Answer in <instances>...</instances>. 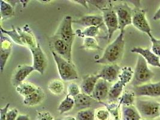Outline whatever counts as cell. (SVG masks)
Masks as SVG:
<instances>
[{"mask_svg": "<svg viewBox=\"0 0 160 120\" xmlns=\"http://www.w3.org/2000/svg\"><path fill=\"white\" fill-rule=\"evenodd\" d=\"M124 35L125 32H120L116 39L106 48L102 57L95 60V62L106 65L117 64L124 54Z\"/></svg>", "mask_w": 160, "mask_h": 120, "instance_id": "1", "label": "cell"}, {"mask_svg": "<svg viewBox=\"0 0 160 120\" xmlns=\"http://www.w3.org/2000/svg\"><path fill=\"white\" fill-rule=\"evenodd\" d=\"M148 64L144 58L138 55L134 71L133 78L131 81V84L134 87L148 83L152 79L154 73L149 68Z\"/></svg>", "mask_w": 160, "mask_h": 120, "instance_id": "2", "label": "cell"}, {"mask_svg": "<svg viewBox=\"0 0 160 120\" xmlns=\"http://www.w3.org/2000/svg\"><path fill=\"white\" fill-rule=\"evenodd\" d=\"M53 58L56 63L59 75L62 81L68 82L79 78L77 69L73 62H70L51 51Z\"/></svg>", "mask_w": 160, "mask_h": 120, "instance_id": "3", "label": "cell"}, {"mask_svg": "<svg viewBox=\"0 0 160 120\" xmlns=\"http://www.w3.org/2000/svg\"><path fill=\"white\" fill-rule=\"evenodd\" d=\"M134 106L142 119L155 120L160 117V103L154 100H136Z\"/></svg>", "mask_w": 160, "mask_h": 120, "instance_id": "4", "label": "cell"}, {"mask_svg": "<svg viewBox=\"0 0 160 120\" xmlns=\"http://www.w3.org/2000/svg\"><path fill=\"white\" fill-rule=\"evenodd\" d=\"M73 21L71 16L67 15L64 16L53 35L55 37L64 40L71 46H73V41L76 36L72 27Z\"/></svg>", "mask_w": 160, "mask_h": 120, "instance_id": "5", "label": "cell"}, {"mask_svg": "<svg viewBox=\"0 0 160 120\" xmlns=\"http://www.w3.org/2000/svg\"><path fill=\"white\" fill-rule=\"evenodd\" d=\"M100 10L102 12L103 21L108 30L109 40H110L114 32L119 29V23L117 13L110 1L107 7L100 9Z\"/></svg>", "mask_w": 160, "mask_h": 120, "instance_id": "6", "label": "cell"}, {"mask_svg": "<svg viewBox=\"0 0 160 120\" xmlns=\"http://www.w3.org/2000/svg\"><path fill=\"white\" fill-rule=\"evenodd\" d=\"M138 6H136L132 11V24L138 30L146 34L149 37L152 35L151 28L148 22L145 10L142 9Z\"/></svg>", "mask_w": 160, "mask_h": 120, "instance_id": "7", "label": "cell"}, {"mask_svg": "<svg viewBox=\"0 0 160 120\" xmlns=\"http://www.w3.org/2000/svg\"><path fill=\"white\" fill-rule=\"evenodd\" d=\"M51 51L58 54L64 59L70 62L72 61V46L68 44L64 40L55 37L52 38L50 43Z\"/></svg>", "mask_w": 160, "mask_h": 120, "instance_id": "8", "label": "cell"}, {"mask_svg": "<svg viewBox=\"0 0 160 120\" xmlns=\"http://www.w3.org/2000/svg\"><path fill=\"white\" fill-rule=\"evenodd\" d=\"M32 57V66L35 71L43 75L48 65V60L39 43L29 49Z\"/></svg>", "mask_w": 160, "mask_h": 120, "instance_id": "9", "label": "cell"}, {"mask_svg": "<svg viewBox=\"0 0 160 120\" xmlns=\"http://www.w3.org/2000/svg\"><path fill=\"white\" fill-rule=\"evenodd\" d=\"M132 91L136 97H160V81L134 87Z\"/></svg>", "mask_w": 160, "mask_h": 120, "instance_id": "10", "label": "cell"}, {"mask_svg": "<svg viewBox=\"0 0 160 120\" xmlns=\"http://www.w3.org/2000/svg\"><path fill=\"white\" fill-rule=\"evenodd\" d=\"M115 10L118 16L120 32H125V28L132 24V12L126 4L118 6Z\"/></svg>", "mask_w": 160, "mask_h": 120, "instance_id": "11", "label": "cell"}, {"mask_svg": "<svg viewBox=\"0 0 160 120\" xmlns=\"http://www.w3.org/2000/svg\"><path fill=\"white\" fill-rule=\"evenodd\" d=\"M121 67L118 64L106 65L97 73L100 79H102L108 82H117L119 75L121 71Z\"/></svg>", "mask_w": 160, "mask_h": 120, "instance_id": "12", "label": "cell"}, {"mask_svg": "<svg viewBox=\"0 0 160 120\" xmlns=\"http://www.w3.org/2000/svg\"><path fill=\"white\" fill-rule=\"evenodd\" d=\"M35 71L32 66L27 64L19 65L16 68L12 78V83L15 88L24 82L26 78Z\"/></svg>", "mask_w": 160, "mask_h": 120, "instance_id": "13", "label": "cell"}, {"mask_svg": "<svg viewBox=\"0 0 160 120\" xmlns=\"http://www.w3.org/2000/svg\"><path fill=\"white\" fill-rule=\"evenodd\" d=\"M109 83L102 79H98L91 95V97L94 100L103 103L104 101L108 98L110 88Z\"/></svg>", "mask_w": 160, "mask_h": 120, "instance_id": "14", "label": "cell"}, {"mask_svg": "<svg viewBox=\"0 0 160 120\" xmlns=\"http://www.w3.org/2000/svg\"><path fill=\"white\" fill-rule=\"evenodd\" d=\"M131 52L136 53L141 55L146 61L147 63L153 67L160 68V58L148 48L134 47L131 50Z\"/></svg>", "mask_w": 160, "mask_h": 120, "instance_id": "15", "label": "cell"}, {"mask_svg": "<svg viewBox=\"0 0 160 120\" xmlns=\"http://www.w3.org/2000/svg\"><path fill=\"white\" fill-rule=\"evenodd\" d=\"M17 30L21 36L23 45L28 46L29 49L36 46L38 43L37 42L34 35L29 28V25H25L22 28H18Z\"/></svg>", "mask_w": 160, "mask_h": 120, "instance_id": "16", "label": "cell"}, {"mask_svg": "<svg viewBox=\"0 0 160 120\" xmlns=\"http://www.w3.org/2000/svg\"><path fill=\"white\" fill-rule=\"evenodd\" d=\"M99 79L100 78L97 74L89 75L85 76L79 85L81 92L87 95L91 96L94 90L96 83Z\"/></svg>", "mask_w": 160, "mask_h": 120, "instance_id": "17", "label": "cell"}, {"mask_svg": "<svg viewBox=\"0 0 160 120\" xmlns=\"http://www.w3.org/2000/svg\"><path fill=\"white\" fill-rule=\"evenodd\" d=\"M73 23L79 24L87 28L93 26H102L104 21L102 16L89 15L83 16L77 20H74Z\"/></svg>", "mask_w": 160, "mask_h": 120, "instance_id": "18", "label": "cell"}, {"mask_svg": "<svg viewBox=\"0 0 160 120\" xmlns=\"http://www.w3.org/2000/svg\"><path fill=\"white\" fill-rule=\"evenodd\" d=\"M45 98L44 90L40 87H38L36 91L25 97L23 99V104L27 106H35L40 104Z\"/></svg>", "mask_w": 160, "mask_h": 120, "instance_id": "19", "label": "cell"}, {"mask_svg": "<svg viewBox=\"0 0 160 120\" xmlns=\"http://www.w3.org/2000/svg\"><path fill=\"white\" fill-rule=\"evenodd\" d=\"M125 87V85L119 80H118L110 87L108 98L109 103H115L117 100L119 99Z\"/></svg>", "mask_w": 160, "mask_h": 120, "instance_id": "20", "label": "cell"}, {"mask_svg": "<svg viewBox=\"0 0 160 120\" xmlns=\"http://www.w3.org/2000/svg\"><path fill=\"white\" fill-rule=\"evenodd\" d=\"M121 118L122 120H142V118L134 105L129 106H122Z\"/></svg>", "mask_w": 160, "mask_h": 120, "instance_id": "21", "label": "cell"}, {"mask_svg": "<svg viewBox=\"0 0 160 120\" xmlns=\"http://www.w3.org/2000/svg\"><path fill=\"white\" fill-rule=\"evenodd\" d=\"M0 15L1 21H5L15 15L14 8L6 1H0Z\"/></svg>", "mask_w": 160, "mask_h": 120, "instance_id": "22", "label": "cell"}, {"mask_svg": "<svg viewBox=\"0 0 160 120\" xmlns=\"http://www.w3.org/2000/svg\"><path fill=\"white\" fill-rule=\"evenodd\" d=\"M74 106L75 103L74 98L67 94L64 100L59 103L57 108V111H58L59 114L62 115L72 110Z\"/></svg>", "mask_w": 160, "mask_h": 120, "instance_id": "23", "label": "cell"}, {"mask_svg": "<svg viewBox=\"0 0 160 120\" xmlns=\"http://www.w3.org/2000/svg\"><path fill=\"white\" fill-rule=\"evenodd\" d=\"M75 107L76 108H89L92 104V102L94 100L91 96L87 95L81 92L77 96L74 97Z\"/></svg>", "mask_w": 160, "mask_h": 120, "instance_id": "24", "label": "cell"}, {"mask_svg": "<svg viewBox=\"0 0 160 120\" xmlns=\"http://www.w3.org/2000/svg\"><path fill=\"white\" fill-rule=\"evenodd\" d=\"M38 87L34 84L29 82L22 83L17 87H16V91L23 98L29 96L34 91H36Z\"/></svg>", "mask_w": 160, "mask_h": 120, "instance_id": "25", "label": "cell"}, {"mask_svg": "<svg viewBox=\"0 0 160 120\" xmlns=\"http://www.w3.org/2000/svg\"><path fill=\"white\" fill-rule=\"evenodd\" d=\"M101 26H93L85 28V30L81 31L78 30L76 31V35L80 38H93L96 37L99 34V30Z\"/></svg>", "mask_w": 160, "mask_h": 120, "instance_id": "26", "label": "cell"}, {"mask_svg": "<svg viewBox=\"0 0 160 120\" xmlns=\"http://www.w3.org/2000/svg\"><path fill=\"white\" fill-rule=\"evenodd\" d=\"M136 96L133 91H125L119 99V103L121 106H129L135 104Z\"/></svg>", "mask_w": 160, "mask_h": 120, "instance_id": "27", "label": "cell"}, {"mask_svg": "<svg viewBox=\"0 0 160 120\" xmlns=\"http://www.w3.org/2000/svg\"><path fill=\"white\" fill-rule=\"evenodd\" d=\"M48 90L55 95H61L64 91V84L59 79H53L49 83Z\"/></svg>", "mask_w": 160, "mask_h": 120, "instance_id": "28", "label": "cell"}, {"mask_svg": "<svg viewBox=\"0 0 160 120\" xmlns=\"http://www.w3.org/2000/svg\"><path fill=\"white\" fill-rule=\"evenodd\" d=\"M134 71L130 67H124L121 68L118 80H119L126 86L132 80Z\"/></svg>", "mask_w": 160, "mask_h": 120, "instance_id": "29", "label": "cell"}, {"mask_svg": "<svg viewBox=\"0 0 160 120\" xmlns=\"http://www.w3.org/2000/svg\"><path fill=\"white\" fill-rule=\"evenodd\" d=\"M76 118L77 120H95V111L91 108L80 110L77 113Z\"/></svg>", "mask_w": 160, "mask_h": 120, "instance_id": "30", "label": "cell"}, {"mask_svg": "<svg viewBox=\"0 0 160 120\" xmlns=\"http://www.w3.org/2000/svg\"><path fill=\"white\" fill-rule=\"evenodd\" d=\"M1 32H2L3 34L7 35L16 44L21 45V46H24L23 42H22V39H21L19 33L18 32V30H16L14 27H13L12 30L8 31V30H4L3 28L1 27Z\"/></svg>", "mask_w": 160, "mask_h": 120, "instance_id": "31", "label": "cell"}, {"mask_svg": "<svg viewBox=\"0 0 160 120\" xmlns=\"http://www.w3.org/2000/svg\"><path fill=\"white\" fill-rule=\"evenodd\" d=\"M82 48L87 50H99L102 49L97 40L93 38H83Z\"/></svg>", "mask_w": 160, "mask_h": 120, "instance_id": "32", "label": "cell"}, {"mask_svg": "<svg viewBox=\"0 0 160 120\" xmlns=\"http://www.w3.org/2000/svg\"><path fill=\"white\" fill-rule=\"evenodd\" d=\"M12 49H4L0 48V70L2 73L12 53Z\"/></svg>", "mask_w": 160, "mask_h": 120, "instance_id": "33", "label": "cell"}, {"mask_svg": "<svg viewBox=\"0 0 160 120\" xmlns=\"http://www.w3.org/2000/svg\"><path fill=\"white\" fill-rule=\"evenodd\" d=\"M95 117L96 120H109L110 113L106 108H102L95 111Z\"/></svg>", "mask_w": 160, "mask_h": 120, "instance_id": "34", "label": "cell"}, {"mask_svg": "<svg viewBox=\"0 0 160 120\" xmlns=\"http://www.w3.org/2000/svg\"><path fill=\"white\" fill-rule=\"evenodd\" d=\"M68 95L74 98L81 93L80 87L76 83H71L67 88Z\"/></svg>", "mask_w": 160, "mask_h": 120, "instance_id": "35", "label": "cell"}, {"mask_svg": "<svg viewBox=\"0 0 160 120\" xmlns=\"http://www.w3.org/2000/svg\"><path fill=\"white\" fill-rule=\"evenodd\" d=\"M149 38L152 43V51L160 58V40L154 38L152 34Z\"/></svg>", "mask_w": 160, "mask_h": 120, "instance_id": "36", "label": "cell"}, {"mask_svg": "<svg viewBox=\"0 0 160 120\" xmlns=\"http://www.w3.org/2000/svg\"><path fill=\"white\" fill-rule=\"evenodd\" d=\"M37 120H54V117L51 112L46 111H43L38 112Z\"/></svg>", "mask_w": 160, "mask_h": 120, "instance_id": "37", "label": "cell"}, {"mask_svg": "<svg viewBox=\"0 0 160 120\" xmlns=\"http://www.w3.org/2000/svg\"><path fill=\"white\" fill-rule=\"evenodd\" d=\"M19 116V112L16 108L8 110L6 115L7 120H16Z\"/></svg>", "mask_w": 160, "mask_h": 120, "instance_id": "38", "label": "cell"}, {"mask_svg": "<svg viewBox=\"0 0 160 120\" xmlns=\"http://www.w3.org/2000/svg\"><path fill=\"white\" fill-rule=\"evenodd\" d=\"M10 103H8L4 107L1 108L0 109V120H7L6 115L8 111Z\"/></svg>", "mask_w": 160, "mask_h": 120, "instance_id": "39", "label": "cell"}, {"mask_svg": "<svg viewBox=\"0 0 160 120\" xmlns=\"http://www.w3.org/2000/svg\"><path fill=\"white\" fill-rule=\"evenodd\" d=\"M73 2H75L77 4H79L80 5H82V6H83L84 8H88V6H87V1H81V0H73L71 1Z\"/></svg>", "mask_w": 160, "mask_h": 120, "instance_id": "40", "label": "cell"}, {"mask_svg": "<svg viewBox=\"0 0 160 120\" xmlns=\"http://www.w3.org/2000/svg\"><path fill=\"white\" fill-rule=\"evenodd\" d=\"M153 21H158V20H160V7L158 8L157 11L155 12V13L153 15Z\"/></svg>", "mask_w": 160, "mask_h": 120, "instance_id": "41", "label": "cell"}, {"mask_svg": "<svg viewBox=\"0 0 160 120\" xmlns=\"http://www.w3.org/2000/svg\"><path fill=\"white\" fill-rule=\"evenodd\" d=\"M16 120H30L29 116L28 115H23V114H20L18 117L17 119Z\"/></svg>", "mask_w": 160, "mask_h": 120, "instance_id": "42", "label": "cell"}, {"mask_svg": "<svg viewBox=\"0 0 160 120\" xmlns=\"http://www.w3.org/2000/svg\"><path fill=\"white\" fill-rule=\"evenodd\" d=\"M77 120L76 117H74L72 116H67V117H65L62 118H61V120Z\"/></svg>", "mask_w": 160, "mask_h": 120, "instance_id": "43", "label": "cell"}, {"mask_svg": "<svg viewBox=\"0 0 160 120\" xmlns=\"http://www.w3.org/2000/svg\"><path fill=\"white\" fill-rule=\"evenodd\" d=\"M113 120H122L121 119V117H117V118H113Z\"/></svg>", "mask_w": 160, "mask_h": 120, "instance_id": "44", "label": "cell"}, {"mask_svg": "<svg viewBox=\"0 0 160 120\" xmlns=\"http://www.w3.org/2000/svg\"><path fill=\"white\" fill-rule=\"evenodd\" d=\"M146 120V119H142V120Z\"/></svg>", "mask_w": 160, "mask_h": 120, "instance_id": "45", "label": "cell"}, {"mask_svg": "<svg viewBox=\"0 0 160 120\" xmlns=\"http://www.w3.org/2000/svg\"><path fill=\"white\" fill-rule=\"evenodd\" d=\"M159 112H160V109H159Z\"/></svg>", "mask_w": 160, "mask_h": 120, "instance_id": "46", "label": "cell"}]
</instances>
